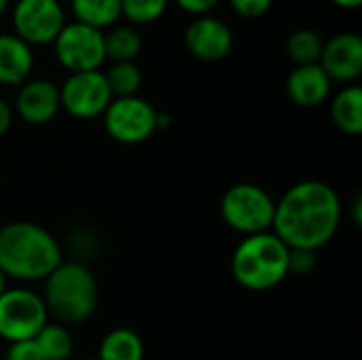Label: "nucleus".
I'll return each instance as SVG.
<instances>
[{"mask_svg": "<svg viewBox=\"0 0 362 360\" xmlns=\"http://www.w3.org/2000/svg\"><path fill=\"white\" fill-rule=\"evenodd\" d=\"M341 223V199L322 180H301L276 202L272 231L288 246L318 252L337 233Z\"/></svg>", "mask_w": 362, "mask_h": 360, "instance_id": "1", "label": "nucleus"}, {"mask_svg": "<svg viewBox=\"0 0 362 360\" xmlns=\"http://www.w3.org/2000/svg\"><path fill=\"white\" fill-rule=\"evenodd\" d=\"M64 261L57 240L32 221L0 227V272L21 282L45 280Z\"/></svg>", "mask_w": 362, "mask_h": 360, "instance_id": "2", "label": "nucleus"}, {"mask_svg": "<svg viewBox=\"0 0 362 360\" xmlns=\"http://www.w3.org/2000/svg\"><path fill=\"white\" fill-rule=\"evenodd\" d=\"M42 301L59 325H81L98 308V282L91 269L78 261H62L47 278Z\"/></svg>", "mask_w": 362, "mask_h": 360, "instance_id": "3", "label": "nucleus"}, {"mask_svg": "<svg viewBox=\"0 0 362 360\" xmlns=\"http://www.w3.org/2000/svg\"><path fill=\"white\" fill-rule=\"evenodd\" d=\"M291 248L274 233L246 236L233 250L231 274L246 291H272L288 276Z\"/></svg>", "mask_w": 362, "mask_h": 360, "instance_id": "4", "label": "nucleus"}, {"mask_svg": "<svg viewBox=\"0 0 362 360\" xmlns=\"http://www.w3.org/2000/svg\"><path fill=\"white\" fill-rule=\"evenodd\" d=\"M276 214V199L259 185L240 182L225 191L221 199V216L233 231L257 236L272 231Z\"/></svg>", "mask_w": 362, "mask_h": 360, "instance_id": "5", "label": "nucleus"}, {"mask_svg": "<svg viewBox=\"0 0 362 360\" xmlns=\"http://www.w3.org/2000/svg\"><path fill=\"white\" fill-rule=\"evenodd\" d=\"M49 323L40 293L30 289H6L0 295V337L8 344L30 342Z\"/></svg>", "mask_w": 362, "mask_h": 360, "instance_id": "6", "label": "nucleus"}, {"mask_svg": "<svg viewBox=\"0 0 362 360\" xmlns=\"http://www.w3.org/2000/svg\"><path fill=\"white\" fill-rule=\"evenodd\" d=\"M106 134L119 144H142L157 132V110L140 95L112 98L102 115Z\"/></svg>", "mask_w": 362, "mask_h": 360, "instance_id": "7", "label": "nucleus"}, {"mask_svg": "<svg viewBox=\"0 0 362 360\" xmlns=\"http://www.w3.org/2000/svg\"><path fill=\"white\" fill-rule=\"evenodd\" d=\"M53 51L57 62L70 74L102 70L106 62L104 32L78 21H70L62 28V32L53 40Z\"/></svg>", "mask_w": 362, "mask_h": 360, "instance_id": "8", "label": "nucleus"}, {"mask_svg": "<svg viewBox=\"0 0 362 360\" xmlns=\"http://www.w3.org/2000/svg\"><path fill=\"white\" fill-rule=\"evenodd\" d=\"M13 34L30 47L53 45L66 21V11L59 0H17L11 11Z\"/></svg>", "mask_w": 362, "mask_h": 360, "instance_id": "9", "label": "nucleus"}, {"mask_svg": "<svg viewBox=\"0 0 362 360\" xmlns=\"http://www.w3.org/2000/svg\"><path fill=\"white\" fill-rule=\"evenodd\" d=\"M59 102L62 110L74 119H95L104 115L112 93L102 70L72 72L59 85Z\"/></svg>", "mask_w": 362, "mask_h": 360, "instance_id": "10", "label": "nucleus"}, {"mask_svg": "<svg viewBox=\"0 0 362 360\" xmlns=\"http://www.w3.org/2000/svg\"><path fill=\"white\" fill-rule=\"evenodd\" d=\"M182 42L195 59L214 64L231 53L235 36L223 19L214 15H199L193 17L185 28Z\"/></svg>", "mask_w": 362, "mask_h": 360, "instance_id": "11", "label": "nucleus"}, {"mask_svg": "<svg viewBox=\"0 0 362 360\" xmlns=\"http://www.w3.org/2000/svg\"><path fill=\"white\" fill-rule=\"evenodd\" d=\"M320 68L331 81L352 85L362 74V38L354 32H339L325 40Z\"/></svg>", "mask_w": 362, "mask_h": 360, "instance_id": "12", "label": "nucleus"}, {"mask_svg": "<svg viewBox=\"0 0 362 360\" xmlns=\"http://www.w3.org/2000/svg\"><path fill=\"white\" fill-rule=\"evenodd\" d=\"M62 110L59 102V87L49 79H28L15 95L13 112L30 123V125H45L55 119Z\"/></svg>", "mask_w": 362, "mask_h": 360, "instance_id": "13", "label": "nucleus"}, {"mask_svg": "<svg viewBox=\"0 0 362 360\" xmlns=\"http://www.w3.org/2000/svg\"><path fill=\"white\" fill-rule=\"evenodd\" d=\"M333 89V81L320 68V64L295 66L286 79V95L291 102L303 108L320 106L329 100Z\"/></svg>", "mask_w": 362, "mask_h": 360, "instance_id": "14", "label": "nucleus"}, {"mask_svg": "<svg viewBox=\"0 0 362 360\" xmlns=\"http://www.w3.org/2000/svg\"><path fill=\"white\" fill-rule=\"evenodd\" d=\"M34 70V51L13 32L0 34V85L21 87Z\"/></svg>", "mask_w": 362, "mask_h": 360, "instance_id": "15", "label": "nucleus"}, {"mask_svg": "<svg viewBox=\"0 0 362 360\" xmlns=\"http://www.w3.org/2000/svg\"><path fill=\"white\" fill-rule=\"evenodd\" d=\"M331 117L339 132L358 136L362 132V89L352 83L346 85L331 102Z\"/></svg>", "mask_w": 362, "mask_h": 360, "instance_id": "16", "label": "nucleus"}, {"mask_svg": "<svg viewBox=\"0 0 362 360\" xmlns=\"http://www.w3.org/2000/svg\"><path fill=\"white\" fill-rule=\"evenodd\" d=\"M74 21L106 32L121 19V0H70Z\"/></svg>", "mask_w": 362, "mask_h": 360, "instance_id": "17", "label": "nucleus"}, {"mask_svg": "<svg viewBox=\"0 0 362 360\" xmlns=\"http://www.w3.org/2000/svg\"><path fill=\"white\" fill-rule=\"evenodd\" d=\"M104 51L106 59L117 62H134L142 51V34L136 25L115 23L104 32Z\"/></svg>", "mask_w": 362, "mask_h": 360, "instance_id": "18", "label": "nucleus"}, {"mask_svg": "<svg viewBox=\"0 0 362 360\" xmlns=\"http://www.w3.org/2000/svg\"><path fill=\"white\" fill-rule=\"evenodd\" d=\"M98 360H144V342L132 329H112L98 348Z\"/></svg>", "mask_w": 362, "mask_h": 360, "instance_id": "19", "label": "nucleus"}, {"mask_svg": "<svg viewBox=\"0 0 362 360\" xmlns=\"http://www.w3.org/2000/svg\"><path fill=\"white\" fill-rule=\"evenodd\" d=\"M45 360H70L74 352V339L66 325L47 323L32 339Z\"/></svg>", "mask_w": 362, "mask_h": 360, "instance_id": "20", "label": "nucleus"}, {"mask_svg": "<svg viewBox=\"0 0 362 360\" xmlns=\"http://www.w3.org/2000/svg\"><path fill=\"white\" fill-rule=\"evenodd\" d=\"M322 47H325V38L320 36V32L312 28H299L286 40V55L295 66L318 64L322 55Z\"/></svg>", "mask_w": 362, "mask_h": 360, "instance_id": "21", "label": "nucleus"}, {"mask_svg": "<svg viewBox=\"0 0 362 360\" xmlns=\"http://www.w3.org/2000/svg\"><path fill=\"white\" fill-rule=\"evenodd\" d=\"M104 76H106L112 98L138 95L142 87V70L138 68L136 62H117L104 72Z\"/></svg>", "mask_w": 362, "mask_h": 360, "instance_id": "22", "label": "nucleus"}, {"mask_svg": "<svg viewBox=\"0 0 362 360\" xmlns=\"http://www.w3.org/2000/svg\"><path fill=\"white\" fill-rule=\"evenodd\" d=\"M170 0H121V17L129 25H146L161 19Z\"/></svg>", "mask_w": 362, "mask_h": 360, "instance_id": "23", "label": "nucleus"}, {"mask_svg": "<svg viewBox=\"0 0 362 360\" xmlns=\"http://www.w3.org/2000/svg\"><path fill=\"white\" fill-rule=\"evenodd\" d=\"M316 267V252L303 250V248H291L288 255V274L295 276H308Z\"/></svg>", "mask_w": 362, "mask_h": 360, "instance_id": "24", "label": "nucleus"}, {"mask_svg": "<svg viewBox=\"0 0 362 360\" xmlns=\"http://www.w3.org/2000/svg\"><path fill=\"white\" fill-rule=\"evenodd\" d=\"M231 8L244 19H259L269 13L274 0H229Z\"/></svg>", "mask_w": 362, "mask_h": 360, "instance_id": "25", "label": "nucleus"}, {"mask_svg": "<svg viewBox=\"0 0 362 360\" xmlns=\"http://www.w3.org/2000/svg\"><path fill=\"white\" fill-rule=\"evenodd\" d=\"M4 360H45L42 354L38 352L36 344L30 342H17V344H8Z\"/></svg>", "mask_w": 362, "mask_h": 360, "instance_id": "26", "label": "nucleus"}, {"mask_svg": "<svg viewBox=\"0 0 362 360\" xmlns=\"http://www.w3.org/2000/svg\"><path fill=\"white\" fill-rule=\"evenodd\" d=\"M180 11L199 17V15H210V11L221 2V0H174Z\"/></svg>", "mask_w": 362, "mask_h": 360, "instance_id": "27", "label": "nucleus"}, {"mask_svg": "<svg viewBox=\"0 0 362 360\" xmlns=\"http://www.w3.org/2000/svg\"><path fill=\"white\" fill-rule=\"evenodd\" d=\"M13 119H15V112H13V106L0 98V138L11 129L13 125Z\"/></svg>", "mask_w": 362, "mask_h": 360, "instance_id": "28", "label": "nucleus"}, {"mask_svg": "<svg viewBox=\"0 0 362 360\" xmlns=\"http://www.w3.org/2000/svg\"><path fill=\"white\" fill-rule=\"evenodd\" d=\"M170 125V115L165 110H157V129H165Z\"/></svg>", "mask_w": 362, "mask_h": 360, "instance_id": "29", "label": "nucleus"}, {"mask_svg": "<svg viewBox=\"0 0 362 360\" xmlns=\"http://www.w3.org/2000/svg\"><path fill=\"white\" fill-rule=\"evenodd\" d=\"M331 2H333L335 6H339V8H356L362 0H331Z\"/></svg>", "mask_w": 362, "mask_h": 360, "instance_id": "30", "label": "nucleus"}, {"mask_svg": "<svg viewBox=\"0 0 362 360\" xmlns=\"http://www.w3.org/2000/svg\"><path fill=\"white\" fill-rule=\"evenodd\" d=\"M8 6H11V0H0V17L8 11Z\"/></svg>", "mask_w": 362, "mask_h": 360, "instance_id": "31", "label": "nucleus"}, {"mask_svg": "<svg viewBox=\"0 0 362 360\" xmlns=\"http://www.w3.org/2000/svg\"><path fill=\"white\" fill-rule=\"evenodd\" d=\"M4 291H6V276L0 272V295H2Z\"/></svg>", "mask_w": 362, "mask_h": 360, "instance_id": "32", "label": "nucleus"}, {"mask_svg": "<svg viewBox=\"0 0 362 360\" xmlns=\"http://www.w3.org/2000/svg\"><path fill=\"white\" fill-rule=\"evenodd\" d=\"M81 360H98V359H81Z\"/></svg>", "mask_w": 362, "mask_h": 360, "instance_id": "33", "label": "nucleus"}]
</instances>
